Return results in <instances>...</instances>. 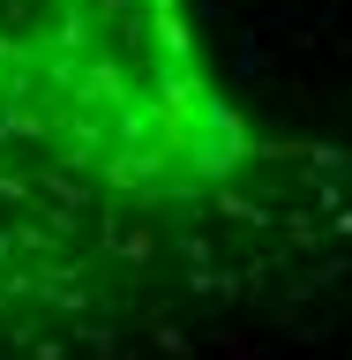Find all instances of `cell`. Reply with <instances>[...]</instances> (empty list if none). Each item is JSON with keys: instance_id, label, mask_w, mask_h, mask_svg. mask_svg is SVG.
Instances as JSON below:
<instances>
[{"instance_id": "1", "label": "cell", "mask_w": 352, "mask_h": 360, "mask_svg": "<svg viewBox=\"0 0 352 360\" xmlns=\"http://www.w3.org/2000/svg\"><path fill=\"white\" fill-rule=\"evenodd\" d=\"M270 158L195 0H0V345L240 210Z\"/></svg>"}]
</instances>
